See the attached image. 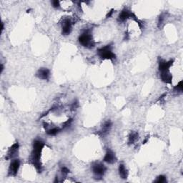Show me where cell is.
Masks as SVG:
<instances>
[{"mask_svg":"<svg viewBox=\"0 0 183 183\" xmlns=\"http://www.w3.org/2000/svg\"><path fill=\"white\" fill-rule=\"evenodd\" d=\"M34 150L31 156V161L36 167L38 173L42 172V165L40 163V154L43 148L45 147V143L42 140H35L33 144Z\"/></svg>","mask_w":183,"mask_h":183,"instance_id":"cell-1","label":"cell"},{"mask_svg":"<svg viewBox=\"0 0 183 183\" xmlns=\"http://www.w3.org/2000/svg\"><path fill=\"white\" fill-rule=\"evenodd\" d=\"M79 42L85 47L92 48L95 46V42L92 40V34L90 30H86L79 36Z\"/></svg>","mask_w":183,"mask_h":183,"instance_id":"cell-2","label":"cell"},{"mask_svg":"<svg viewBox=\"0 0 183 183\" xmlns=\"http://www.w3.org/2000/svg\"><path fill=\"white\" fill-rule=\"evenodd\" d=\"M98 54L102 59H115V54L112 52V47L110 45H107L104 47L100 48L98 49Z\"/></svg>","mask_w":183,"mask_h":183,"instance_id":"cell-3","label":"cell"},{"mask_svg":"<svg viewBox=\"0 0 183 183\" xmlns=\"http://www.w3.org/2000/svg\"><path fill=\"white\" fill-rule=\"evenodd\" d=\"M107 168L102 163H96L92 166V171L97 179H101L105 173Z\"/></svg>","mask_w":183,"mask_h":183,"instance_id":"cell-4","label":"cell"},{"mask_svg":"<svg viewBox=\"0 0 183 183\" xmlns=\"http://www.w3.org/2000/svg\"><path fill=\"white\" fill-rule=\"evenodd\" d=\"M62 34L64 35H68L70 34L72 31V22L70 19H65L62 22Z\"/></svg>","mask_w":183,"mask_h":183,"instance_id":"cell-5","label":"cell"},{"mask_svg":"<svg viewBox=\"0 0 183 183\" xmlns=\"http://www.w3.org/2000/svg\"><path fill=\"white\" fill-rule=\"evenodd\" d=\"M20 166V161L19 159H15L10 164L9 168V175L11 176H16Z\"/></svg>","mask_w":183,"mask_h":183,"instance_id":"cell-6","label":"cell"},{"mask_svg":"<svg viewBox=\"0 0 183 183\" xmlns=\"http://www.w3.org/2000/svg\"><path fill=\"white\" fill-rule=\"evenodd\" d=\"M50 72L49 70L47 68H41L37 72V77L41 79L47 80L49 78Z\"/></svg>","mask_w":183,"mask_h":183,"instance_id":"cell-7","label":"cell"},{"mask_svg":"<svg viewBox=\"0 0 183 183\" xmlns=\"http://www.w3.org/2000/svg\"><path fill=\"white\" fill-rule=\"evenodd\" d=\"M117 158L115 157V154L112 150H108L106 152L105 156L104 157V162H107L109 164H113L114 162H116Z\"/></svg>","mask_w":183,"mask_h":183,"instance_id":"cell-8","label":"cell"},{"mask_svg":"<svg viewBox=\"0 0 183 183\" xmlns=\"http://www.w3.org/2000/svg\"><path fill=\"white\" fill-rule=\"evenodd\" d=\"M173 60H170L169 62H166L165 60H161L159 62V71L162 72H166L168 71L170 67L173 65Z\"/></svg>","mask_w":183,"mask_h":183,"instance_id":"cell-9","label":"cell"},{"mask_svg":"<svg viewBox=\"0 0 183 183\" xmlns=\"http://www.w3.org/2000/svg\"><path fill=\"white\" fill-rule=\"evenodd\" d=\"M18 150H19V144L18 143L14 144V145L11 147L10 149L9 150L6 159H9L13 158V157L16 155L17 153L18 152Z\"/></svg>","mask_w":183,"mask_h":183,"instance_id":"cell-10","label":"cell"},{"mask_svg":"<svg viewBox=\"0 0 183 183\" xmlns=\"http://www.w3.org/2000/svg\"><path fill=\"white\" fill-rule=\"evenodd\" d=\"M132 16H133V15L129 11H128L127 9H124V10L122 11L121 13L119 15L118 20L120 22H125Z\"/></svg>","mask_w":183,"mask_h":183,"instance_id":"cell-11","label":"cell"},{"mask_svg":"<svg viewBox=\"0 0 183 183\" xmlns=\"http://www.w3.org/2000/svg\"><path fill=\"white\" fill-rule=\"evenodd\" d=\"M172 79L173 77H172V75L169 73V71L161 72V79L162 80V82H165V83H171Z\"/></svg>","mask_w":183,"mask_h":183,"instance_id":"cell-12","label":"cell"},{"mask_svg":"<svg viewBox=\"0 0 183 183\" xmlns=\"http://www.w3.org/2000/svg\"><path fill=\"white\" fill-rule=\"evenodd\" d=\"M119 174L121 178L122 179H127L128 176L127 170L126 167L123 164H120V167H119Z\"/></svg>","mask_w":183,"mask_h":183,"instance_id":"cell-13","label":"cell"},{"mask_svg":"<svg viewBox=\"0 0 183 183\" xmlns=\"http://www.w3.org/2000/svg\"><path fill=\"white\" fill-rule=\"evenodd\" d=\"M111 127H112V123H111V122L110 121L106 122L104 124V125H103L102 130L101 131V133L102 134L107 133L109 131V129H110Z\"/></svg>","mask_w":183,"mask_h":183,"instance_id":"cell-14","label":"cell"},{"mask_svg":"<svg viewBox=\"0 0 183 183\" xmlns=\"http://www.w3.org/2000/svg\"><path fill=\"white\" fill-rule=\"evenodd\" d=\"M138 139V134L137 132H132L129 136V140L128 142L129 144H133Z\"/></svg>","mask_w":183,"mask_h":183,"instance_id":"cell-15","label":"cell"},{"mask_svg":"<svg viewBox=\"0 0 183 183\" xmlns=\"http://www.w3.org/2000/svg\"><path fill=\"white\" fill-rule=\"evenodd\" d=\"M59 132H60V129H59V128L54 127V128H52V129H50L49 130H48L47 132V133L49 134V135L54 136V135H56L57 134H58Z\"/></svg>","mask_w":183,"mask_h":183,"instance_id":"cell-16","label":"cell"},{"mask_svg":"<svg viewBox=\"0 0 183 183\" xmlns=\"http://www.w3.org/2000/svg\"><path fill=\"white\" fill-rule=\"evenodd\" d=\"M154 182L157 183H165L167 182V180L165 176H164V175H160V176L157 177V178L156 179V180L154 181Z\"/></svg>","mask_w":183,"mask_h":183,"instance_id":"cell-17","label":"cell"},{"mask_svg":"<svg viewBox=\"0 0 183 183\" xmlns=\"http://www.w3.org/2000/svg\"><path fill=\"white\" fill-rule=\"evenodd\" d=\"M182 90H183V83H182V81H180V82L178 83L177 85L175 87V91L182 92Z\"/></svg>","mask_w":183,"mask_h":183,"instance_id":"cell-18","label":"cell"},{"mask_svg":"<svg viewBox=\"0 0 183 183\" xmlns=\"http://www.w3.org/2000/svg\"><path fill=\"white\" fill-rule=\"evenodd\" d=\"M164 19H165V17H164L163 15H160L158 19V24H157V25H158V27H160L161 25L162 24V23H163L164 22Z\"/></svg>","mask_w":183,"mask_h":183,"instance_id":"cell-19","label":"cell"},{"mask_svg":"<svg viewBox=\"0 0 183 183\" xmlns=\"http://www.w3.org/2000/svg\"><path fill=\"white\" fill-rule=\"evenodd\" d=\"M69 173H70V170H69L68 168H67V167H64L62 168V175H64V176H67V175L69 174Z\"/></svg>","mask_w":183,"mask_h":183,"instance_id":"cell-20","label":"cell"},{"mask_svg":"<svg viewBox=\"0 0 183 183\" xmlns=\"http://www.w3.org/2000/svg\"><path fill=\"white\" fill-rule=\"evenodd\" d=\"M51 4H52L53 7H54V8H58V7H59V1H57V0L52 1H51Z\"/></svg>","mask_w":183,"mask_h":183,"instance_id":"cell-21","label":"cell"},{"mask_svg":"<svg viewBox=\"0 0 183 183\" xmlns=\"http://www.w3.org/2000/svg\"><path fill=\"white\" fill-rule=\"evenodd\" d=\"M77 106H78V102L77 101H75L72 103V104L71 108H72V109H75L77 108Z\"/></svg>","mask_w":183,"mask_h":183,"instance_id":"cell-22","label":"cell"},{"mask_svg":"<svg viewBox=\"0 0 183 183\" xmlns=\"http://www.w3.org/2000/svg\"><path fill=\"white\" fill-rule=\"evenodd\" d=\"M112 14H113V10H111L110 12H109L108 14H107V17H110L111 16H112Z\"/></svg>","mask_w":183,"mask_h":183,"instance_id":"cell-23","label":"cell"},{"mask_svg":"<svg viewBox=\"0 0 183 183\" xmlns=\"http://www.w3.org/2000/svg\"><path fill=\"white\" fill-rule=\"evenodd\" d=\"M3 70H4V66H3V65L1 64V73H2Z\"/></svg>","mask_w":183,"mask_h":183,"instance_id":"cell-24","label":"cell"},{"mask_svg":"<svg viewBox=\"0 0 183 183\" xmlns=\"http://www.w3.org/2000/svg\"><path fill=\"white\" fill-rule=\"evenodd\" d=\"M4 24H1V31H3L4 30Z\"/></svg>","mask_w":183,"mask_h":183,"instance_id":"cell-25","label":"cell"}]
</instances>
